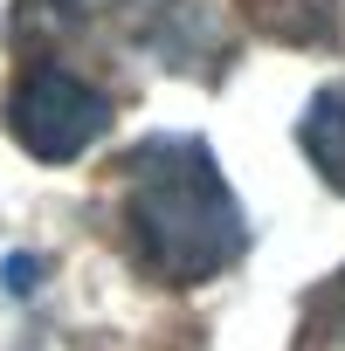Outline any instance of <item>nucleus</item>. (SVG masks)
I'll use <instances>...</instances> for the list:
<instances>
[{
	"mask_svg": "<svg viewBox=\"0 0 345 351\" xmlns=\"http://www.w3.org/2000/svg\"><path fill=\"white\" fill-rule=\"evenodd\" d=\"M118 241L159 289H201L242 262L249 221L201 138L159 131L118 165Z\"/></svg>",
	"mask_w": 345,
	"mask_h": 351,
	"instance_id": "1",
	"label": "nucleus"
},
{
	"mask_svg": "<svg viewBox=\"0 0 345 351\" xmlns=\"http://www.w3.org/2000/svg\"><path fill=\"white\" fill-rule=\"evenodd\" d=\"M8 131L28 158L69 165L111 131V97L63 62H28L8 90Z\"/></svg>",
	"mask_w": 345,
	"mask_h": 351,
	"instance_id": "2",
	"label": "nucleus"
},
{
	"mask_svg": "<svg viewBox=\"0 0 345 351\" xmlns=\"http://www.w3.org/2000/svg\"><path fill=\"white\" fill-rule=\"evenodd\" d=\"M297 145H304V158L318 165V180H324L331 193H345V83H324V90L304 104Z\"/></svg>",
	"mask_w": 345,
	"mask_h": 351,
	"instance_id": "3",
	"label": "nucleus"
},
{
	"mask_svg": "<svg viewBox=\"0 0 345 351\" xmlns=\"http://www.w3.org/2000/svg\"><path fill=\"white\" fill-rule=\"evenodd\" d=\"M242 8L283 35V42H311V49H345V0H242Z\"/></svg>",
	"mask_w": 345,
	"mask_h": 351,
	"instance_id": "4",
	"label": "nucleus"
},
{
	"mask_svg": "<svg viewBox=\"0 0 345 351\" xmlns=\"http://www.w3.org/2000/svg\"><path fill=\"white\" fill-rule=\"evenodd\" d=\"M138 0H21V28L28 35H90L104 21H124ZM152 8V0H145Z\"/></svg>",
	"mask_w": 345,
	"mask_h": 351,
	"instance_id": "5",
	"label": "nucleus"
},
{
	"mask_svg": "<svg viewBox=\"0 0 345 351\" xmlns=\"http://www.w3.org/2000/svg\"><path fill=\"white\" fill-rule=\"evenodd\" d=\"M324 289H331V296H324V310H318V330H324V337H345V276H331Z\"/></svg>",
	"mask_w": 345,
	"mask_h": 351,
	"instance_id": "6",
	"label": "nucleus"
}]
</instances>
